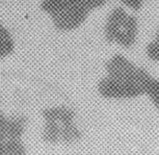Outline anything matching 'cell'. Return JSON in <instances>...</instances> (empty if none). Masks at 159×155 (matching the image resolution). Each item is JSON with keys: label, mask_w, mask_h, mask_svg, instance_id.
<instances>
[{"label": "cell", "mask_w": 159, "mask_h": 155, "mask_svg": "<svg viewBox=\"0 0 159 155\" xmlns=\"http://www.w3.org/2000/svg\"><path fill=\"white\" fill-rule=\"evenodd\" d=\"M4 155H26V148L22 140L6 141Z\"/></svg>", "instance_id": "7c38bea8"}, {"label": "cell", "mask_w": 159, "mask_h": 155, "mask_svg": "<svg viewBox=\"0 0 159 155\" xmlns=\"http://www.w3.org/2000/svg\"><path fill=\"white\" fill-rule=\"evenodd\" d=\"M79 1L90 13H92L104 7L108 3L109 0H79Z\"/></svg>", "instance_id": "4fadbf2b"}, {"label": "cell", "mask_w": 159, "mask_h": 155, "mask_svg": "<svg viewBox=\"0 0 159 155\" xmlns=\"http://www.w3.org/2000/svg\"><path fill=\"white\" fill-rule=\"evenodd\" d=\"M139 20L124 7L118 6L108 14L103 25V38L107 43L117 44L121 48L130 49L137 42Z\"/></svg>", "instance_id": "7a4b0ae2"}, {"label": "cell", "mask_w": 159, "mask_h": 155, "mask_svg": "<svg viewBox=\"0 0 159 155\" xmlns=\"http://www.w3.org/2000/svg\"><path fill=\"white\" fill-rule=\"evenodd\" d=\"M58 122V121H57ZM61 125L60 142L65 144H71L82 139V131L74 121L59 122Z\"/></svg>", "instance_id": "52a82bcc"}, {"label": "cell", "mask_w": 159, "mask_h": 155, "mask_svg": "<svg viewBox=\"0 0 159 155\" xmlns=\"http://www.w3.org/2000/svg\"><path fill=\"white\" fill-rule=\"evenodd\" d=\"M75 112L68 106H53L45 108L42 111V117L44 121H58V122H67L74 121L75 118Z\"/></svg>", "instance_id": "8992f818"}, {"label": "cell", "mask_w": 159, "mask_h": 155, "mask_svg": "<svg viewBox=\"0 0 159 155\" xmlns=\"http://www.w3.org/2000/svg\"><path fill=\"white\" fill-rule=\"evenodd\" d=\"M28 122H29V120L25 115H14L8 117L7 141L21 140Z\"/></svg>", "instance_id": "5b68a950"}, {"label": "cell", "mask_w": 159, "mask_h": 155, "mask_svg": "<svg viewBox=\"0 0 159 155\" xmlns=\"http://www.w3.org/2000/svg\"><path fill=\"white\" fill-rule=\"evenodd\" d=\"M7 125H8V117L0 112V142L7 141Z\"/></svg>", "instance_id": "9a60e30c"}, {"label": "cell", "mask_w": 159, "mask_h": 155, "mask_svg": "<svg viewBox=\"0 0 159 155\" xmlns=\"http://www.w3.org/2000/svg\"><path fill=\"white\" fill-rule=\"evenodd\" d=\"M145 95L149 97L152 104L159 112V79L151 75L147 81Z\"/></svg>", "instance_id": "30bf717a"}, {"label": "cell", "mask_w": 159, "mask_h": 155, "mask_svg": "<svg viewBox=\"0 0 159 155\" xmlns=\"http://www.w3.org/2000/svg\"><path fill=\"white\" fill-rule=\"evenodd\" d=\"M61 125L57 121H44L42 131V139L44 143L56 144L60 143Z\"/></svg>", "instance_id": "9c48e42d"}, {"label": "cell", "mask_w": 159, "mask_h": 155, "mask_svg": "<svg viewBox=\"0 0 159 155\" xmlns=\"http://www.w3.org/2000/svg\"><path fill=\"white\" fill-rule=\"evenodd\" d=\"M145 54L148 60L159 64V27L156 30L154 39L146 45Z\"/></svg>", "instance_id": "8fae6325"}, {"label": "cell", "mask_w": 159, "mask_h": 155, "mask_svg": "<svg viewBox=\"0 0 159 155\" xmlns=\"http://www.w3.org/2000/svg\"><path fill=\"white\" fill-rule=\"evenodd\" d=\"M40 8L61 33L75 31L84 25L90 12L79 0H42Z\"/></svg>", "instance_id": "6da1fadb"}, {"label": "cell", "mask_w": 159, "mask_h": 155, "mask_svg": "<svg viewBox=\"0 0 159 155\" xmlns=\"http://www.w3.org/2000/svg\"><path fill=\"white\" fill-rule=\"evenodd\" d=\"M16 50V43L12 33L0 21V59L6 58Z\"/></svg>", "instance_id": "ba28073f"}, {"label": "cell", "mask_w": 159, "mask_h": 155, "mask_svg": "<svg viewBox=\"0 0 159 155\" xmlns=\"http://www.w3.org/2000/svg\"><path fill=\"white\" fill-rule=\"evenodd\" d=\"M146 85L135 82L120 81L104 75L98 84L99 95L107 99H131L145 95Z\"/></svg>", "instance_id": "277c9868"}, {"label": "cell", "mask_w": 159, "mask_h": 155, "mask_svg": "<svg viewBox=\"0 0 159 155\" xmlns=\"http://www.w3.org/2000/svg\"><path fill=\"white\" fill-rule=\"evenodd\" d=\"M5 153V142H0V155H4Z\"/></svg>", "instance_id": "2e32d148"}, {"label": "cell", "mask_w": 159, "mask_h": 155, "mask_svg": "<svg viewBox=\"0 0 159 155\" xmlns=\"http://www.w3.org/2000/svg\"><path fill=\"white\" fill-rule=\"evenodd\" d=\"M105 75L120 81L135 82L146 85L152 75L147 69L140 67L121 53L110 56L103 65Z\"/></svg>", "instance_id": "3957f363"}, {"label": "cell", "mask_w": 159, "mask_h": 155, "mask_svg": "<svg viewBox=\"0 0 159 155\" xmlns=\"http://www.w3.org/2000/svg\"><path fill=\"white\" fill-rule=\"evenodd\" d=\"M118 1L125 7L130 9V10L138 12L143 8L146 0H118Z\"/></svg>", "instance_id": "5bb4252c"}]
</instances>
